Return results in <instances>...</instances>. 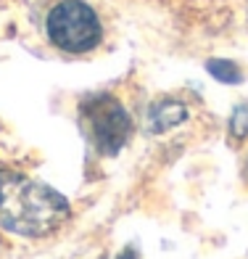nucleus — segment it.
<instances>
[{"mask_svg":"<svg viewBox=\"0 0 248 259\" xmlns=\"http://www.w3.org/2000/svg\"><path fill=\"white\" fill-rule=\"evenodd\" d=\"M45 29L48 40L66 53H87L103 37L95 11L82 0H61L48 14Z\"/></svg>","mask_w":248,"mask_h":259,"instance_id":"obj_2","label":"nucleus"},{"mask_svg":"<svg viewBox=\"0 0 248 259\" xmlns=\"http://www.w3.org/2000/svg\"><path fill=\"white\" fill-rule=\"evenodd\" d=\"M187 119V106L180 101H156L148 111V130L153 135H161L167 130L182 124Z\"/></svg>","mask_w":248,"mask_h":259,"instance_id":"obj_4","label":"nucleus"},{"mask_svg":"<svg viewBox=\"0 0 248 259\" xmlns=\"http://www.w3.org/2000/svg\"><path fill=\"white\" fill-rule=\"evenodd\" d=\"M69 220V201L42 185L16 172H0V230L40 238L58 230Z\"/></svg>","mask_w":248,"mask_h":259,"instance_id":"obj_1","label":"nucleus"},{"mask_svg":"<svg viewBox=\"0 0 248 259\" xmlns=\"http://www.w3.org/2000/svg\"><path fill=\"white\" fill-rule=\"evenodd\" d=\"M206 69H209V74L214 77V79H219V82H232V85H238V82L243 79L240 69L235 66L232 61H222V58H211V61L206 64Z\"/></svg>","mask_w":248,"mask_h":259,"instance_id":"obj_5","label":"nucleus"},{"mask_svg":"<svg viewBox=\"0 0 248 259\" xmlns=\"http://www.w3.org/2000/svg\"><path fill=\"white\" fill-rule=\"evenodd\" d=\"M230 135L235 140H243L248 135V103L238 106L230 116Z\"/></svg>","mask_w":248,"mask_h":259,"instance_id":"obj_6","label":"nucleus"},{"mask_svg":"<svg viewBox=\"0 0 248 259\" xmlns=\"http://www.w3.org/2000/svg\"><path fill=\"white\" fill-rule=\"evenodd\" d=\"M82 119H85L90 138L103 156L119 154L132 133V119L127 109L111 96H95L82 103Z\"/></svg>","mask_w":248,"mask_h":259,"instance_id":"obj_3","label":"nucleus"},{"mask_svg":"<svg viewBox=\"0 0 248 259\" xmlns=\"http://www.w3.org/2000/svg\"><path fill=\"white\" fill-rule=\"evenodd\" d=\"M119 259H135V251H127V254H122Z\"/></svg>","mask_w":248,"mask_h":259,"instance_id":"obj_7","label":"nucleus"}]
</instances>
